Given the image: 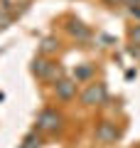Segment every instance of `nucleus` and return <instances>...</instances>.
Wrapping results in <instances>:
<instances>
[{
    "label": "nucleus",
    "instance_id": "7ed1b4c3",
    "mask_svg": "<svg viewBox=\"0 0 140 148\" xmlns=\"http://www.w3.org/2000/svg\"><path fill=\"white\" fill-rule=\"evenodd\" d=\"M116 136H118V131H116L113 123H101V126L96 128V138H99L101 143H113Z\"/></svg>",
    "mask_w": 140,
    "mask_h": 148
},
{
    "label": "nucleus",
    "instance_id": "0eeeda50",
    "mask_svg": "<svg viewBox=\"0 0 140 148\" xmlns=\"http://www.w3.org/2000/svg\"><path fill=\"white\" fill-rule=\"evenodd\" d=\"M20 148H39V138H37V136H27L25 143H22Z\"/></svg>",
    "mask_w": 140,
    "mask_h": 148
},
{
    "label": "nucleus",
    "instance_id": "6e6552de",
    "mask_svg": "<svg viewBox=\"0 0 140 148\" xmlns=\"http://www.w3.org/2000/svg\"><path fill=\"white\" fill-rule=\"evenodd\" d=\"M57 49V42H54L52 37H47L44 42H42V52H54Z\"/></svg>",
    "mask_w": 140,
    "mask_h": 148
},
{
    "label": "nucleus",
    "instance_id": "9b49d317",
    "mask_svg": "<svg viewBox=\"0 0 140 148\" xmlns=\"http://www.w3.org/2000/svg\"><path fill=\"white\" fill-rule=\"evenodd\" d=\"M88 74H91V69H88V67H81V69L76 72V77H79V79H86Z\"/></svg>",
    "mask_w": 140,
    "mask_h": 148
},
{
    "label": "nucleus",
    "instance_id": "20e7f679",
    "mask_svg": "<svg viewBox=\"0 0 140 148\" xmlns=\"http://www.w3.org/2000/svg\"><path fill=\"white\" fill-rule=\"evenodd\" d=\"M32 72L39 74V77H44V79H52L54 77V64H49L47 59H35V64H32Z\"/></svg>",
    "mask_w": 140,
    "mask_h": 148
},
{
    "label": "nucleus",
    "instance_id": "1a4fd4ad",
    "mask_svg": "<svg viewBox=\"0 0 140 148\" xmlns=\"http://www.w3.org/2000/svg\"><path fill=\"white\" fill-rule=\"evenodd\" d=\"M130 40H133V45H140V25H135L130 30Z\"/></svg>",
    "mask_w": 140,
    "mask_h": 148
},
{
    "label": "nucleus",
    "instance_id": "f03ea898",
    "mask_svg": "<svg viewBox=\"0 0 140 148\" xmlns=\"http://www.w3.org/2000/svg\"><path fill=\"white\" fill-rule=\"evenodd\" d=\"M59 121H62V119H59L57 111H49V109H47V111H42V114H39V121H37V123H39L42 131H57Z\"/></svg>",
    "mask_w": 140,
    "mask_h": 148
},
{
    "label": "nucleus",
    "instance_id": "9d476101",
    "mask_svg": "<svg viewBox=\"0 0 140 148\" xmlns=\"http://www.w3.org/2000/svg\"><path fill=\"white\" fill-rule=\"evenodd\" d=\"M7 25H10V15H7V10L0 8V27H7Z\"/></svg>",
    "mask_w": 140,
    "mask_h": 148
},
{
    "label": "nucleus",
    "instance_id": "423d86ee",
    "mask_svg": "<svg viewBox=\"0 0 140 148\" xmlns=\"http://www.w3.org/2000/svg\"><path fill=\"white\" fill-rule=\"evenodd\" d=\"M69 32H71V35H76L79 40H86V37H88V30H86V27L81 25V22H71V27H69Z\"/></svg>",
    "mask_w": 140,
    "mask_h": 148
},
{
    "label": "nucleus",
    "instance_id": "39448f33",
    "mask_svg": "<svg viewBox=\"0 0 140 148\" xmlns=\"http://www.w3.org/2000/svg\"><path fill=\"white\" fill-rule=\"evenodd\" d=\"M76 94V82H69V79H64V82H57V96L59 99H71V96Z\"/></svg>",
    "mask_w": 140,
    "mask_h": 148
},
{
    "label": "nucleus",
    "instance_id": "ddd939ff",
    "mask_svg": "<svg viewBox=\"0 0 140 148\" xmlns=\"http://www.w3.org/2000/svg\"><path fill=\"white\" fill-rule=\"evenodd\" d=\"M106 3H111V5H118V3H123V0H106Z\"/></svg>",
    "mask_w": 140,
    "mask_h": 148
},
{
    "label": "nucleus",
    "instance_id": "f8f14e48",
    "mask_svg": "<svg viewBox=\"0 0 140 148\" xmlns=\"http://www.w3.org/2000/svg\"><path fill=\"white\" fill-rule=\"evenodd\" d=\"M123 3H125L128 8H138V5H140V0H123Z\"/></svg>",
    "mask_w": 140,
    "mask_h": 148
},
{
    "label": "nucleus",
    "instance_id": "f257e3e1",
    "mask_svg": "<svg viewBox=\"0 0 140 148\" xmlns=\"http://www.w3.org/2000/svg\"><path fill=\"white\" fill-rule=\"evenodd\" d=\"M103 99H106L103 84H91V86L81 94V101H84V104H88V106H91V104H101Z\"/></svg>",
    "mask_w": 140,
    "mask_h": 148
}]
</instances>
